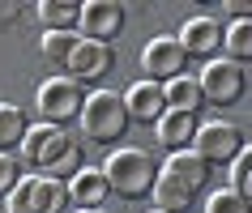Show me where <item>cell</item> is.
<instances>
[{
    "mask_svg": "<svg viewBox=\"0 0 252 213\" xmlns=\"http://www.w3.org/2000/svg\"><path fill=\"white\" fill-rule=\"evenodd\" d=\"M81 133L90 136V141H98V145H111V141H120L124 136V128H128V106H124V94H111V90H98L90 94L86 103H81Z\"/></svg>",
    "mask_w": 252,
    "mask_h": 213,
    "instance_id": "cell-1",
    "label": "cell"
},
{
    "mask_svg": "<svg viewBox=\"0 0 252 213\" xmlns=\"http://www.w3.org/2000/svg\"><path fill=\"white\" fill-rule=\"evenodd\" d=\"M68 200V179H52V175H30L17 179V187L4 196V213H64Z\"/></svg>",
    "mask_w": 252,
    "mask_h": 213,
    "instance_id": "cell-2",
    "label": "cell"
},
{
    "mask_svg": "<svg viewBox=\"0 0 252 213\" xmlns=\"http://www.w3.org/2000/svg\"><path fill=\"white\" fill-rule=\"evenodd\" d=\"M103 179H107V187H111L116 196L137 200V196H146L150 187H154L158 171H154L150 154H141V149H116V154L107 158V166H103Z\"/></svg>",
    "mask_w": 252,
    "mask_h": 213,
    "instance_id": "cell-3",
    "label": "cell"
},
{
    "mask_svg": "<svg viewBox=\"0 0 252 213\" xmlns=\"http://www.w3.org/2000/svg\"><path fill=\"white\" fill-rule=\"evenodd\" d=\"M197 90H201V103L231 106L248 90V73L239 64H231V60H210V64L201 68V77H197Z\"/></svg>",
    "mask_w": 252,
    "mask_h": 213,
    "instance_id": "cell-4",
    "label": "cell"
},
{
    "mask_svg": "<svg viewBox=\"0 0 252 213\" xmlns=\"http://www.w3.org/2000/svg\"><path fill=\"white\" fill-rule=\"evenodd\" d=\"M81 103H86V94H81V85L73 77H52L39 85V115L43 124H68L81 115Z\"/></svg>",
    "mask_w": 252,
    "mask_h": 213,
    "instance_id": "cell-5",
    "label": "cell"
},
{
    "mask_svg": "<svg viewBox=\"0 0 252 213\" xmlns=\"http://www.w3.org/2000/svg\"><path fill=\"white\" fill-rule=\"evenodd\" d=\"M68 149H73V141H68V133L56 128V124H34L26 133V141H22V154H26V162H30L34 175H52V166L64 158Z\"/></svg>",
    "mask_w": 252,
    "mask_h": 213,
    "instance_id": "cell-6",
    "label": "cell"
},
{
    "mask_svg": "<svg viewBox=\"0 0 252 213\" xmlns=\"http://www.w3.org/2000/svg\"><path fill=\"white\" fill-rule=\"evenodd\" d=\"M192 154H197L205 166H214V162H231L244 149V136H239L235 124H222V120H210V124H201L197 133H192Z\"/></svg>",
    "mask_w": 252,
    "mask_h": 213,
    "instance_id": "cell-7",
    "label": "cell"
},
{
    "mask_svg": "<svg viewBox=\"0 0 252 213\" xmlns=\"http://www.w3.org/2000/svg\"><path fill=\"white\" fill-rule=\"evenodd\" d=\"M184 64H188V55H184V47H180V39H171V34L150 39L146 52H141L146 81H158V85H167V81H175V77H184Z\"/></svg>",
    "mask_w": 252,
    "mask_h": 213,
    "instance_id": "cell-8",
    "label": "cell"
},
{
    "mask_svg": "<svg viewBox=\"0 0 252 213\" xmlns=\"http://www.w3.org/2000/svg\"><path fill=\"white\" fill-rule=\"evenodd\" d=\"M77 26H81V39L111 43L124 30V4H116V0H86L77 13Z\"/></svg>",
    "mask_w": 252,
    "mask_h": 213,
    "instance_id": "cell-9",
    "label": "cell"
},
{
    "mask_svg": "<svg viewBox=\"0 0 252 213\" xmlns=\"http://www.w3.org/2000/svg\"><path fill=\"white\" fill-rule=\"evenodd\" d=\"M68 77L86 85V81H103L111 68H116V52H111V43H90V39H77L73 55H68Z\"/></svg>",
    "mask_w": 252,
    "mask_h": 213,
    "instance_id": "cell-10",
    "label": "cell"
},
{
    "mask_svg": "<svg viewBox=\"0 0 252 213\" xmlns=\"http://www.w3.org/2000/svg\"><path fill=\"white\" fill-rule=\"evenodd\" d=\"M175 39H180L184 55H201V60H205L210 52H218V47H222V30H218V22H214V17H192V22H188Z\"/></svg>",
    "mask_w": 252,
    "mask_h": 213,
    "instance_id": "cell-11",
    "label": "cell"
},
{
    "mask_svg": "<svg viewBox=\"0 0 252 213\" xmlns=\"http://www.w3.org/2000/svg\"><path fill=\"white\" fill-rule=\"evenodd\" d=\"M107 179L98 166H81L73 179H68V200L77 205V209H103V200H107Z\"/></svg>",
    "mask_w": 252,
    "mask_h": 213,
    "instance_id": "cell-12",
    "label": "cell"
},
{
    "mask_svg": "<svg viewBox=\"0 0 252 213\" xmlns=\"http://www.w3.org/2000/svg\"><path fill=\"white\" fill-rule=\"evenodd\" d=\"M154 128H158V145L167 149V154H180V149L192 145L197 115H184V111H162L158 120H154Z\"/></svg>",
    "mask_w": 252,
    "mask_h": 213,
    "instance_id": "cell-13",
    "label": "cell"
},
{
    "mask_svg": "<svg viewBox=\"0 0 252 213\" xmlns=\"http://www.w3.org/2000/svg\"><path fill=\"white\" fill-rule=\"evenodd\" d=\"M124 106H128V120L154 124L162 111H167V103H162V85H158V81H137L133 90L124 94Z\"/></svg>",
    "mask_w": 252,
    "mask_h": 213,
    "instance_id": "cell-14",
    "label": "cell"
},
{
    "mask_svg": "<svg viewBox=\"0 0 252 213\" xmlns=\"http://www.w3.org/2000/svg\"><path fill=\"white\" fill-rule=\"evenodd\" d=\"M162 171L171 175V179H180V184H184L192 196H197L201 187H205V179H210V166H205V162H201L192 149H180V154H171Z\"/></svg>",
    "mask_w": 252,
    "mask_h": 213,
    "instance_id": "cell-15",
    "label": "cell"
},
{
    "mask_svg": "<svg viewBox=\"0 0 252 213\" xmlns=\"http://www.w3.org/2000/svg\"><path fill=\"white\" fill-rule=\"evenodd\" d=\"M162 103L167 111H184V115H197L201 111V90H197V77H175L162 85Z\"/></svg>",
    "mask_w": 252,
    "mask_h": 213,
    "instance_id": "cell-16",
    "label": "cell"
},
{
    "mask_svg": "<svg viewBox=\"0 0 252 213\" xmlns=\"http://www.w3.org/2000/svg\"><path fill=\"white\" fill-rule=\"evenodd\" d=\"M39 22L43 30H52V34H73V26H77V13H81V4H68V0H43L39 9Z\"/></svg>",
    "mask_w": 252,
    "mask_h": 213,
    "instance_id": "cell-17",
    "label": "cell"
},
{
    "mask_svg": "<svg viewBox=\"0 0 252 213\" xmlns=\"http://www.w3.org/2000/svg\"><path fill=\"white\" fill-rule=\"evenodd\" d=\"M150 192H154V200H158L162 213H188V205H192V192H188L180 179H171L167 171L154 179V187H150Z\"/></svg>",
    "mask_w": 252,
    "mask_h": 213,
    "instance_id": "cell-18",
    "label": "cell"
},
{
    "mask_svg": "<svg viewBox=\"0 0 252 213\" xmlns=\"http://www.w3.org/2000/svg\"><path fill=\"white\" fill-rule=\"evenodd\" d=\"M30 124H26V111L13 103H0V154H9V149H17L22 141H26Z\"/></svg>",
    "mask_w": 252,
    "mask_h": 213,
    "instance_id": "cell-19",
    "label": "cell"
},
{
    "mask_svg": "<svg viewBox=\"0 0 252 213\" xmlns=\"http://www.w3.org/2000/svg\"><path fill=\"white\" fill-rule=\"evenodd\" d=\"M222 47L231 52V64H239V68L252 60V22H248V17H239L235 26L222 34Z\"/></svg>",
    "mask_w": 252,
    "mask_h": 213,
    "instance_id": "cell-20",
    "label": "cell"
},
{
    "mask_svg": "<svg viewBox=\"0 0 252 213\" xmlns=\"http://www.w3.org/2000/svg\"><path fill=\"white\" fill-rule=\"evenodd\" d=\"M231 192H235L239 200L252 196V149H248V145L231 158Z\"/></svg>",
    "mask_w": 252,
    "mask_h": 213,
    "instance_id": "cell-21",
    "label": "cell"
},
{
    "mask_svg": "<svg viewBox=\"0 0 252 213\" xmlns=\"http://www.w3.org/2000/svg\"><path fill=\"white\" fill-rule=\"evenodd\" d=\"M73 47H77V34H52V30H47V34H43V43H39L43 60H47V64H60V68L68 64Z\"/></svg>",
    "mask_w": 252,
    "mask_h": 213,
    "instance_id": "cell-22",
    "label": "cell"
},
{
    "mask_svg": "<svg viewBox=\"0 0 252 213\" xmlns=\"http://www.w3.org/2000/svg\"><path fill=\"white\" fill-rule=\"evenodd\" d=\"M205 213H248V200H239L235 192L226 187V192H214V196H210Z\"/></svg>",
    "mask_w": 252,
    "mask_h": 213,
    "instance_id": "cell-23",
    "label": "cell"
},
{
    "mask_svg": "<svg viewBox=\"0 0 252 213\" xmlns=\"http://www.w3.org/2000/svg\"><path fill=\"white\" fill-rule=\"evenodd\" d=\"M77 171H81V145L73 141V149H68L64 158H60V162L52 166V179H73Z\"/></svg>",
    "mask_w": 252,
    "mask_h": 213,
    "instance_id": "cell-24",
    "label": "cell"
},
{
    "mask_svg": "<svg viewBox=\"0 0 252 213\" xmlns=\"http://www.w3.org/2000/svg\"><path fill=\"white\" fill-rule=\"evenodd\" d=\"M17 179H22V175H17L13 154H0V196H9V192L17 187Z\"/></svg>",
    "mask_w": 252,
    "mask_h": 213,
    "instance_id": "cell-25",
    "label": "cell"
},
{
    "mask_svg": "<svg viewBox=\"0 0 252 213\" xmlns=\"http://www.w3.org/2000/svg\"><path fill=\"white\" fill-rule=\"evenodd\" d=\"M77 213H107V209H77Z\"/></svg>",
    "mask_w": 252,
    "mask_h": 213,
    "instance_id": "cell-26",
    "label": "cell"
},
{
    "mask_svg": "<svg viewBox=\"0 0 252 213\" xmlns=\"http://www.w3.org/2000/svg\"><path fill=\"white\" fill-rule=\"evenodd\" d=\"M154 213H162V209H154Z\"/></svg>",
    "mask_w": 252,
    "mask_h": 213,
    "instance_id": "cell-27",
    "label": "cell"
}]
</instances>
